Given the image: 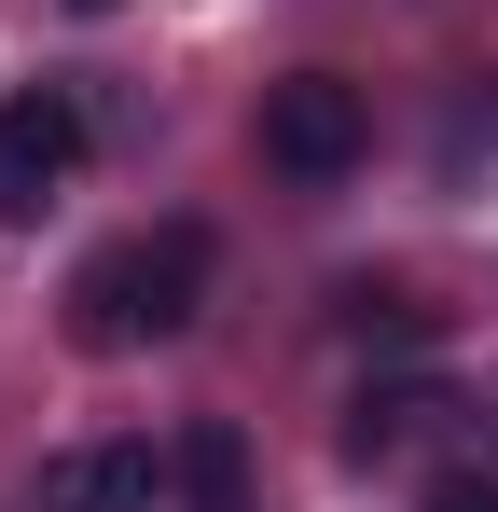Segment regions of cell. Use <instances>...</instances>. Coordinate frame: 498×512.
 <instances>
[{"mask_svg": "<svg viewBox=\"0 0 498 512\" xmlns=\"http://www.w3.org/2000/svg\"><path fill=\"white\" fill-rule=\"evenodd\" d=\"M153 499H166L153 443H70V457H42V485H28V512H153Z\"/></svg>", "mask_w": 498, "mask_h": 512, "instance_id": "obj_4", "label": "cell"}, {"mask_svg": "<svg viewBox=\"0 0 498 512\" xmlns=\"http://www.w3.org/2000/svg\"><path fill=\"white\" fill-rule=\"evenodd\" d=\"M166 499H180V512H263V485H249V429L236 416H180V443H166Z\"/></svg>", "mask_w": 498, "mask_h": 512, "instance_id": "obj_5", "label": "cell"}, {"mask_svg": "<svg viewBox=\"0 0 498 512\" xmlns=\"http://www.w3.org/2000/svg\"><path fill=\"white\" fill-rule=\"evenodd\" d=\"M360 153H374V111H360L346 70H291V84L263 97V167H277V180L319 194V180H346Z\"/></svg>", "mask_w": 498, "mask_h": 512, "instance_id": "obj_2", "label": "cell"}, {"mask_svg": "<svg viewBox=\"0 0 498 512\" xmlns=\"http://www.w3.org/2000/svg\"><path fill=\"white\" fill-rule=\"evenodd\" d=\"M208 222H139V236H111V250H83L70 277V333L97 360H125V346H166L194 333V305H208Z\"/></svg>", "mask_w": 498, "mask_h": 512, "instance_id": "obj_1", "label": "cell"}, {"mask_svg": "<svg viewBox=\"0 0 498 512\" xmlns=\"http://www.w3.org/2000/svg\"><path fill=\"white\" fill-rule=\"evenodd\" d=\"M429 512H498V485H429Z\"/></svg>", "mask_w": 498, "mask_h": 512, "instance_id": "obj_6", "label": "cell"}, {"mask_svg": "<svg viewBox=\"0 0 498 512\" xmlns=\"http://www.w3.org/2000/svg\"><path fill=\"white\" fill-rule=\"evenodd\" d=\"M70 167H83V97L70 84H14L0 97V222H28Z\"/></svg>", "mask_w": 498, "mask_h": 512, "instance_id": "obj_3", "label": "cell"}, {"mask_svg": "<svg viewBox=\"0 0 498 512\" xmlns=\"http://www.w3.org/2000/svg\"><path fill=\"white\" fill-rule=\"evenodd\" d=\"M70 14H111V0H70Z\"/></svg>", "mask_w": 498, "mask_h": 512, "instance_id": "obj_7", "label": "cell"}]
</instances>
